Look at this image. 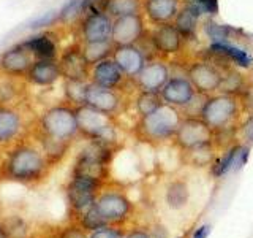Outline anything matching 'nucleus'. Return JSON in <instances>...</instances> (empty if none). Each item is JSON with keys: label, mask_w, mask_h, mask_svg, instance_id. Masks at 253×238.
<instances>
[{"label": "nucleus", "mask_w": 253, "mask_h": 238, "mask_svg": "<svg viewBox=\"0 0 253 238\" xmlns=\"http://www.w3.org/2000/svg\"><path fill=\"white\" fill-rule=\"evenodd\" d=\"M5 175L18 182H35L46 173L47 159L44 153L30 145L13 148L5 161Z\"/></svg>", "instance_id": "f257e3e1"}, {"label": "nucleus", "mask_w": 253, "mask_h": 238, "mask_svg": "<svg viewBox=\"0 0 253 238\" xmlns=\"http://www.w3.org/2000/svg\"><path fill=\"white\" fill-rule=\"evenodd\" d=\"M40 137L57 143H68L79 133L78 121H76V110L75 107L68 105H55L47 108L40 118Z\"/></svg>", "instance_id": "f03ea898"}, {"label": "nucleus", "mask_w": 253, "mask_h": 238, "mask_svg": "<svg viewBox=\"0 0 253 238\" xmlns=\"http://www.w3.org/2000/svg\"><path fill=\"white\" fill-rule=\"evenodd\" d=\"M182 118L176 107L163 103L154 113L139 119L138 129L142 137L149 140H166L176 135Z\"/></svg>", "instance_id": "7ed1b4c3"}, {"label": "nucleus", "mask_w": 253, "mask_h": 238, "mask_svg": "<svg viewBox=\"0 0 253 238\" xmlns=\"http://www.w3.org/2000/svg\"><path fill=\"white\" fill-rule=\"evenodd\" d=\"M76 121L79 133H83L90 141H100L109 145L114 140L116 129L113 122V116L101 113L87 105L76 107Z\"/></svg>", "instance_id": "20e7f679"}, {"label": "nucleus", "mask_w": 253, "mask_h": 238, "mask_svg": "<svg viewBox=\"0 0 253 238\" xmlns=\"http://www.w3.org/2000/svg\"><path fill=\"white\" fill-rule=\"evenodd\" d=\"M109 157H111L109 145L100 141H92L78 156L73 175L101 181L106 175V165L109 162Z\"/></svg>", "instance_id": "39448f33"}, {"label": "nucleus", "mask_w": 253, "mask_h": 238, "mask_svg": "<svg viewBox=\"0 0 253 238\" xmlns=\"http://www.w3.org/2000/svg\"><path fill=\"white\" fill-rule=\"evenodd\" d=\"M200 116L211 129H223L237 116V100L231 94H218L203 103Z\"/></svg>", "instance_id": "423d86ee"}, {"label": "nucleus", "mask_w": 253, "mask_h": 238, "mask_svg": "<svg viewBox=\"0 0 253 238\" xmlns=\"http://www.w3.org/2000/svg\"><path fill=\"white\" fill-rule=\"evenodd\" d=\"M60 73L63 79H76V81H90L92 65L85 59L81 43H73L62 51L59 58Z\"/></svg>", "instance_id": "0eeeda50"}, {"label": "nucleus", "mask_w": 253, "mask_h": 238, "mask_svg": "<svg viewBox=\"0 0 253 238\" xmlns=\"http://www.w3.org/2000/svg\"><path fill=\"white\" fill-rule=\"evenodd\" d=\"M174 138L180 148L192 151L209 145L212 140V129L201 118H185L182 119Z\"/></svg>", "instance_id": "6e6552de"}, {"label": "nucleus", "mask_w": 253, "mask_h": 238, "mask_svg": "<svg viewBox=\"0 0 253 238\" xmlns=\"http://www.w3.org/2000/svg\"><path fill=\"white\" fill-rule=\"evenodd\" d=\"M187 78L193 84L196 92L200 94L215 92L223 86L225 81V76L221 75V71L213 63L206 60H196L190 63V67L187 68Z\"/></svg>", "instance_id": "1a4fd4ad"}, {"label": "nucleus", "mask_w": 253, "mask_h": 238, "mask_svg": "<svg viewBox=\"0 0 253 238\" xmlns=\"http://www.w3.org/2000/svg\"><path fill=\"white\" fill-rule=\"evenodd\" d=\"M34 62V54L21 42L0 54V73L13 78H26Z\"/></svg>", "instance_id": "9d476101"}, {"label": "nucleus", "mask_w": 253, "mask_h": 238, "mask_svg": "<svg viewBox=\"0 0 253 238\" xmlns=\"http://www.w3.org/2000/svg\"><path fill=\"white\" fill-rule=\"evenodd\" d=\"M100 182L101 181L73 175L70 184L67 186V198L71 208L79 213H84L85 210H89L95 203V200H97L95 197H97Z\"/></svg>", "instance_id": "9b49d317"}, {"label": "nucleus", "mask_w": 253, "mask_h": 238, "mask_svg": "<svg viewBox=\"0 0 253 238\" xmlns=\"http://www.w3.org/2000/svg\"><path fill=\"white\" fill-rule=\"evenodd\" d=\"M144 35V19L141 13H130L114 18L111 42L114 46L136 45Z\"/></svg>", "instance_id": "f8f14e48"}, {"label": "nucleus", "mask_w": 253, "mask_h": 238, "mask_svg": "<svg viewBox=\"0 0 253 238\" xmlns=\"http://www.w3.org/2000/svg\"><path fill=\"white\" fill-rule=\"evenodd\" d=\"M113 22L108 13H87L81 19V38L84 43L109 42L113 35Z\"/></svg>", "instance_id": "ddd939ff"}, {"label": "nucleus", "mask_w": 253, "mask_h": 238, "mask_svg": "<svg viewBox=\"0 0 253 238\" xmlns=\"http://www.w3.org/2000/svg\"><path fill=\"white\" fill-rule=\"evenodd\" d=\"M165 103L172 107H187L195 99L196 89L185 76H172L158 92Z\"/></svg>", "instance_id": "4468645a"}, {"label": "nucleus", "mask_w": 253, "mask_h": 238, "mask_svg": "<svg viewBox=\"0 0 253 238\" xmlns=\"http://www.w3.org/2000/svg\"><path fill=\"white\" fill-rule=\"evenodd\" d=\"M84 105L113 116L121 108V95L117 94L116 89H108V87L89 83L85 91Z\"/></svg>", "instance_id": "2eb2a0df"}, {"label": "nucleus", "mask_w": 253, "mask_h": 238, "mask_svg": "<svg viewBox=\"0 0 253 238\" xmlns=\"http://www.w3.org/2000/svg\"><path fill=\"white\" fill-rule=\"evenodd\" d=\"M150 42L154 45V50L163 56H171L180 51L184 37L177 30V27L171 22L157 24V27L150 34Z\"/></svg>", "instance_id": "dca6fc26"}, {"label": "nucleus", "mask_w": 253, "mask_h": 238, "mask_svg": "<svg viewBox=\"0 0 253 238\" xmlns=\"http://www.w3.org/2000/svg\"><path fill=\"white\" fill-rule=\"evenodd\" d=\"M121 70L124 71V75L130 79H134L141 70L144 68L146 60H144V54L141 53V50L136 45H121V46H114L113 56H111Z\"/></svg>", "instance_id": "f3484780"}, {"label": "nucleus", "mask_w": 253, "mask_h": 238, "mask_svg": "<svg viewBox=\"0 0 253 238\" xmlns=\"http://www.w3.org/2000/svg\"><path fill=\"white\" fill-rule=\"evenodd\" d=\"M169 79V68L165 62L154 60L149 62L141 70V73L134 78V83L141 91L147 92H160L162 87Z\"/></svg>", "instance_id": "a211bd4d"}, {"label": "nucleus", "mask_w": 253, "mask_h": 238, "mask_svg": "<svg viewBox=\"0 0 253 238\" xmlns=\"http://www.w3.org/2000/svg\"><path fill=\"white\" fill-rule=\"evenodd\" d=\"M125 78L126 76L124 75V71L113 58L100 60L90 68V83L108 87V89H119L124 84Z\"/></svg>", "instance_id": "6ab92c4d"}, {"label": "nucleus", "mask_w": 253, "mask_h": 238, "mask_svg": "<svg viewBox=\"0 0 253 238\" xmlns=\"http://www.w3.org/2000/svg\"><path fill=\"white\" fill-rule=\"evenodd\" d=\"M93 206L101 214V218L106 222H116L125 219L130 213V202L128 198L117 192H108L100 195L95 200Z\"/></svg>", "instance_id": "aec40b11"}, {"label": "nucleus", "mask_w": 253, "mask_h": 238, "mask_svg": "<svg viewBox=\"0 0 253 238\" xmlns=\"http://www.w3.org/2000/svg\"><path fill=\"white\" fill-rule=\"evenodd\" d=\"M24 129V116L14 107L0 105V146L11 145Z\"/></svg>", "instance_id": "412c9836"}, {"label": "nucleus", "mask_w": 253, "mask_h": 238, "mask_svg": "<svg viewBox=\"0 0 253 238\" xmlns=\"http://www.w3.org/2000/svg\"><path fill=\"white\" fill-rule=\"evenodd\" d=\"M59 78H62V73L57 59H35L26 76L29 83L40 87L52 86L57 83Z\"/></svg>", "instance_id": "4be33fe9"}, {"label": "nucleus", "mask_w": 253, "mask_h": 238, "mask_svg": "<svg viewBox=\"0 0 253 238\" xmlns=\"http://www.w3.org/2000/svg\"><path fill=\"white\" fill-rule=\"evenodd\" d=\"M22 43L34 54L35 59H57L59 54L57 40L49 32H38L37 35L29 37Z\"/></svg>", "instance_id": "5701e85b"}, {"label": "nucleus", "mask_w": 253, "mask_h": 238, "mask_svg": "<svg viewBox=\"0 0 253 238\" xmlns=\"http://www.w3.org/2000/svg\"><path fill=\"white\" fill-rule=\"evenodd\" d=\"M204 13L203 8L188 0V2L180 8L176 19H174V26L177 27V30L182 34L184 38H192L196 35L198 24H200V18Z\"/></svg>", "instance_id": "b1692460"}, {"label": "nucleus", "mask_w": 253, "mask_h": 238, "mask_svg": "<svg viewBox=\"0 0 253 238\" xmlns=\"http://www.w3.org/2000/svg\"><path fill=\"white\" fill-rule=\"evenodd\" d=\"M144 13L154 24L171 22L179 13V0H144Z\"/></svg>", "instance_id": "393cba45"}, {"label": "nucleus", "mask_w": 253, "mask_h": 238, "mask_svg": "<svg viewBox=\"0 0 253 238\" xmlns=\"http://www.w3.org/2000/svg\"><path fill=\"white\" fill-rule=\"evenodd\" d=\"M209 50L212 53H217V54H223L226 56L228 59H231L236 65H239V67H244V68H249L252 65V56L242 50V48L239 46H236L233 43H212Z\"/></svg>", "instance_id": "a878e982"}, {"label": "nucleus", "mask_w": 253, "mask_h": 238, "mask_svg": "<svg viewBox=\"0 0 253 238\" xmlns=\"http://www.w3.org/2000/svg\"><path fill=\"white\" fill-rule=\"evenodd\" d=\"M84 56L89 60L90 65H95L100 60H105L113 56L114 51V43L111 42H97V43H84L83 45Z\"/></svg>", "instance_id": "bb28decb"}, {"label": "nucleus", "mask_w": 253, "mask_h": 238, "mask_svg": "<svg viewBox=\"0 0 253 238\" xmlns=\"http://www.w3.org/2000/svg\"><path fill=\"white\" fill-rule=\"evenodd\" d=\"M90 81H76V79H65L63 84V92H65V99L68 105L71 107H81L85 100V91Z\"/></svg>", "instance_id": "cd10ccee"}, {"label": "nucleus", "mask_w": 253, "mask_h": 238, "mask_svg": "<svg viewBox=\"0 0 253 238\" xmlns=\"http://www.w3.org/2000/svg\"><path fill=\"white\" fill-rule=\"evenodd\" d=\"M188 195L190 194L185 182L174 181L168 186V190H166V203H168L169 208L179 210L182 206H185V203L188 202Z\"/></svg>", "instance_id": "c85d7f7f"}, {"label": "nucleus", "mask_w": 253, "mask_h": 238, "mask_svg": "<svg viewBox=\"0 0 253 238\" xmlns=\"http://www.w3.org/2000/svg\"><path fill=\"white\" fill-rule=\"evenodd\" d=\"M163 100L160 97V94L157 92H147V91H141V94L136 99V110L139 116H147L150 113H154L155 110H158L163 105Z\"/></svg>", "instance_id": "c756f323"}, {"label": "nucleus", "mask_w": 253, "mask_h": 238, "mask_svg": "<svg viewBox=\"0 0 253 238\" xmlns=\"http://www.w3.org/2000/svg\"><path fill=\"white\" fill-rule=\"evenodd\" d=\"M106 13L111 18H119V16L139 13V2L138 0H111Z\"/></svg>", "instance_id": "7c9ffc66"}, {"label": "nucleus", "mask_w": 253, "mask_h": 238, "mask_svg": "<svg viewBox=\"0 0 253 238\" xmlns=\"http://www.w3.org/2000/svg\"><path fill=\"white\" fill-rule=\"evenodd\" d=\"M206 34L212 40V43H228L229 34H231V27L225 26V24H218L213 21H208L206 22Z\"/></svg>", "instance_id": "2f4dec72"}, {"label": "nucleus", "mask_w": 253, "mask_h": 238, "mask_svg": "<svg viewBox=\"0 0 253 238\" xmlns=\"http://www.w3.org/2000/svg\"><path fill=\"white\" fill-rule=\"evenodd\" d=\"M242 146H234L228 151V153L218 159V161L215 162V165H213V175L215 177H223L225 173H228L231 169H234V164H236V159L237 156H239V151H241Z\"/></svg>", "instance_id": "473e14b6"}, {"label": "nucleus", "mask_w": 253, "mask_h": 238, "mask_svg": "<svg viewBox=\"0 0 253 238\" xmlns=\"http://www.w3.org/2000/svg\"><path fill=\"white\" fill-rule=\"evenodd\" d=\"M81 14L84 16V0H67L59 10V21H73Z\"/></svg>", "instance_id": "72a5a7b5"}, {"label": "nucleus", "mask_w": 253, "mask_h": 238, "mask_svg": "<svg viewBox=\"0 0 253 238\" xmlns=\"http://www.w3.org/2000/svg\"><path fill=\"white\" fill-rule=\"evenodd\" d=\"M108 222L101 218V214L97 211V208L92 205L89 210H85L83 213V227L87 229V230H97V229H101L105 227Z\"/></svg>", "instance_id": "f704fd0d"}, {"label": "nucleus", "mask_w": 253, "mask_h": 238, "mask_svg": "<svg viewBox=\"0 0 253 238\" xmlns=\"http://www.w3.org/2000/svg\"><path fill=\"white\" fill-rule=\"evenodd\" d=\"M59 21V11L57 10H51V11H46L42 16H38L37 19H34L30 22V29L38 30V29H44V27H51L54 26L55 22Z\"/></svg>", "instance_id": "c9c22d12"}, {"label": "nucleus", "mask_w": 253, "mask_h": 238, "mask_svg": "<svg viewBox=\"0 0 253 238\" xmlns=\"http://www.w3.org/2000/svg\"><path fill=\"white\" fill-rule=\"evenodd\" d=\"M111 0H84V14L87 13H106Z\"/></svg>", "instance_id": "e433bc0d"}, {"label": "nucleus", "mask_w": 253, "mask_h": 238, "mask_svg": "<svg viewBox=\"0 0 253 238\" xmlns=\"http://www.w3.org/2000/svg\"><path fill=\"white\" fill-rule=\"evenodd\" d=\"M89 238H124V237H122L121 230L105 226V227H101V229L93 230L92 235Z\"/></svg>", "instance_id": "4c0bfd02"}, {"label": "nucleus", "mask_w": 253, "mask_h": 238, "mask_svg": "<svg viewBox=\"0 0 253 238\" xmlns=\"http://www.w3.org/2000/svg\"><path fill=\"white\" fill-rule=\"evenodd\" d=\"M198 3L208 14H215L218 11V0H192Z\"/></svg>", "instance_id": "58836bf2"}, {"label": "nucleus", "mask_w": 253, "mask_h": 238, "mask_svg": "<svg viewBox=\"0 0 253 238\" xmlns=\"http://www.w3.org/2000/svg\"><path fill=\"white\" fill-rule=\"evenodd\" d=\"M249 146H245V148H241L239 151V156H237L236 159V164H234V170H239L242 169V167L245 165V162H247V159H249Z\"/></svg>", "instance_id": "ea45409f"}, {"label": "nucleus", "mask_w": 253, "mask_h": 238, "mask_svg": "<svg viewBox=\"0 0 253 238\" xmlns=\"http://www.w3.org/2000/svg\"><path fill=\"white\" fill-rule=\"evenodd\" d=\"M62 238H87L79 229H68Z\"/></svg>", "instance_id": "a19ab883"}, {"label": "nucleus", "mask_w": 253, "mask_h": 238, "mask_svg": "<svg viewBox=\"0 0 253 238\" xmlns=\"http://www.w3.org/2000/svg\"><path fill=\"white\" fill-rule=\"evenodd\" d=\"M211 232V227L209 226H201L200 229L196 230V232L193 234V238H208Z\"/></svg>", "instance_id": "79ce46f5"}, {"label": "nucleus", "mask_w": 253, "mask_h": 238, "mask_svg": "<svg viewBox=\"0 0 253 238\" xmlns=\"http://www.w3.org/2000/svg\"><path fill=\"white\" fill-rule=\"evenodd\" d=\"M126 238H150L146 232H142V230H134L130 235H126Z\"/></svg>", "instance_id": "37998d69"}, {"label": "nucleus", "mask_w": 253, "mask_h": 238, "mask_svg": "<svg viewBox=\"0 0 253 238\" xmlns=\"http://www.w3.org/2000/svg\"><path fill=\"white\" fill-rule=\"evenodd\" d=\"M247 137L250 141H253V121L247 125Z\"/></svg>", "instance_id": "c03bdc74"}, {"label": "nucleus", "mask_w": 253, "mask_h": 238, "mask_svg": "<svg viewBox=\"0 0 253 238\" xmlns=\"http://www.w3.org/2000/svg\"><path fill=\"white\" fill-rule=\"evenodd\" d=\"M0 238H8V234H6V229L3 224H0Z\"/></svg>", "instance_id": "a18cd8bd"}]
</instances>
